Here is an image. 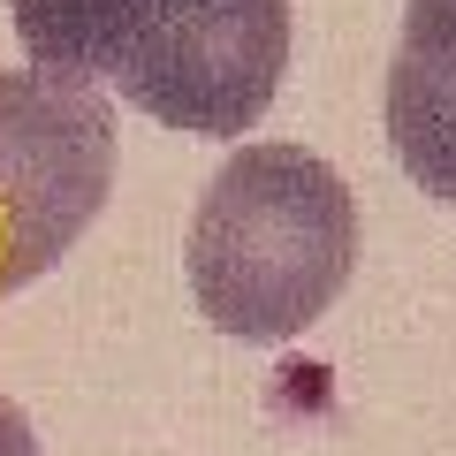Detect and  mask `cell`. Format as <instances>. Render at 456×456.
I'll use <instances>...</instances> for the list:
<instances>
[{
    "label": "cell",
    "mask_w": 456,
    "mask_h": 456,
    "mask_svg": "<svg viewBox=\"0 0 456 456\" xmlns=\"http://www.w3.org/2000/svg\"><path fill=\"white\" fill-rule=\"evenodd\" d=\"M358 266V198L305 145H244L191 221V297L236 342H289Z\"/></svg>",
    "instance_id": "6da1fadb"
},
{
    "label": "cell",
    "mask_w": 456,
    "mask_h": 456,
    "mask_svg": "<svg viewBox=\"0 0 456 456\" xmlns=\"http://www.w3.org/2000/svg\"><path fill=\"white\" fill-rule=\"evenodd\" d=\"M114 191V107L53 69H0V297L31 289Z\"/></svg>",
    "instance_id": "7a4b0ae2"
},
{
    "label": "cell",
    "mask_w": 456,
    "mask_h": 456,
    "mask_svg": "<svg viewBox=\"0 0 456 456\" xmlns=\"http://www.w3.org/2000/svg\"><path fill=\"white\" fill-rule=\"evenodd\" d=\"M289 69V0H145L107 84L183 137H244Z\"/></svg>",
    "instance_id": "3957f363"
},
{
    "label": "cell",
    "mask_w": 456,
    "mask_h": 456,
    "mask_svg": "<svg viewBox=\"0 0 456 456\" xmlns=\"http://www.w3.org/2000/svg\"><path fill=\"white\" fill-rule=\"evenodd\" d=\"M137 8L145 0H8L31 69H53V77H77V84H92V77L114 69Z\"/></svg>",
    "instance_id": "277c9868"
},
{
    "label": "cell",
    "mask_w": 456,
    "mask_h": 456,
    "mask_svg": "<svg viewBox=\"0 0 456 456\" xmlns=\"http://www.w3.org/2000/svg\"><path fill=\"white\" fill-rule=\"evenodd\" d=\"M388 69L456 107V0H411L403 8V46H395Z\"/></svg>",
    "instance_id": "5b68a950"
},
{
    "label": "cell",
    "mask_w": 456,
    "mask_h": 456,
    "mask_svg": "<svg viewBox=\"0 0 456 456\" xmlns=\"http://www.w3.org/2000/svg\"><path fill=\"white\" fill-rule=\"evenodd\" d=\"M0 456H38V441H31V426H23V411L0 395Z\"/></svg>",
    "instance_id": "8992f818"
}]
</instances>
